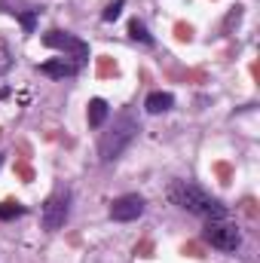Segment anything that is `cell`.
<instances>
[{
  "label": "cell",
  "instance_id": "obj_1",
  "mask_svg": "<svg viewBox=\"0 0 260 263\" xmlns=\"http://www.w3.org/2000/svg\"><path fill=\"white\" fill-rule=\"evenodd\" d=\"M169 199H172L178 208H184V211H190V214H199V217H205V220H227L224 202L214 199L211 193H205L202 187L190 184V181H175V184L169 187Z\"/></svg>",
  "mask_w": 260,
  "mask_h": 263
},
{
  "label": "cell",
  "instance_id": "obj_2",
  "mask_svg": "<svg viewBox=\"0 0 260 263\" xmlns=\"http://www.w3.org/2000/svg\"><path fill=\"white\" fill-rule=\"evenodd\" d=\"M135 135H138V120H135L132 114H120V117L114 120L110 132H104L101 141H98V156H101V162H104V165L117 162V159L126 153V147L135 141Z\"/></svg>",
  "mask_w": 260,
  "mask_h": 263
},
{
  "label": "cell",
  "instance_id": "obj_3",
  "mask_svg": "<svg viewBox=\"0 0 260 263\" xmlns=\"http://www.w3.org/2000/svg\"><path fill=\"white\" fill-rule=\"evenodd\" d=\"M43 46H49V49L62 52V55L70 59L73 65L89 62V43H86V40H80L77 34L59 31V28H52V31H46V34H43Z\"/></svg>",
  "mask_w": 260,
  "mask_h": 263
},
{
  "label": "cell",
  "instance_id": "obj_4",
  "mask_svg": "<svg viewBox=\"0 0 260 263\" xmlns=\"http://www.w3.org/2000/svg\"><path fill=\"white\" fill-rule=\"evenodd\" d=\"M202 242L217 248V251H236L242 245V233L236 230V223H227V220H208L205 230H202Z\"/></svg>",
  "mask_w": 260,
  "mask_h": 263
},
{
  "label": "cell",
  "instance_id": "obj_5",
  "mask_svg": "<svg viewBox=\"0 0 260 263\" xmlns=\"http://www.w3.org/2000/svg\"><path fill=\"white\" fill-rule=\"evenodd\" d=\"M67 214H70V190L65 187V190H55L43 202V230H49V233L62 230Z\"/></svg>",
  "mask_w": 260,
  "mask_h": 263
},
{
  "label": "cell",
  "instance_id": "obj_6",
  "mask_svg": "<svg viewBox=\"0 0 260 263\" xmlns=\"http://www.w3.org/2000/svg\"><path fill=\"white\" fill-rule=\"evenodd\" d=\"M141 214H144V199L138 193H126V196H117L110 202V220L129 223V220H138Z\"/></svg>",
  "mask_w": 260,
  "mask_h": 263
},
{
  "label": "cell",
  "instance_id": "obj_7",
  "mask_svg": "<svg viewBox=\"0 0 260 263\" xmlns=\"http://www.w3.org/2000/svg\"><path fill=\"white\" fill-rule=\"evenodd\" d=\"M77 70H80V65H73L70 59H52V62H43V65H40V73H43V77H52V80L73 77Z\"/></svg>",
  "mask_w": 260,
  "mask_h": 263
},
{
  "label": "cell",
  "instance_id": "obj_8",
  "mask_svg": "<svg viewBox=\"0 0 260 263\" xmlns=\"http://www.w3.org/2000/svg\"><path fill=\"white\" fill-rule=\"evenodd\" d=\"M107 117H110V104H107L104 98H92V101H89V110H86L89 126H92V129H101V126L107 123Z\"/></svg>",
  "mask_w": 260,
  "mask_h": 263
},
{
  "label": "cell",
  "instance_id": "obj_9",
  "mask_svg": "<svg viewBox=\"0 0 260 263\" xmlns=\"http://www.w3.org/2000/svg\"><path fill=\"white\" fill-rule=\"evenodd\" d=\"M144 107H147V114H165V110L175 107V95L172 92H150Z\"/></svg>",
  "mask_w": 260,
  "mask_h": 263
},
{
  "label": "cell",
  "instance_id": "obj_10",
  "mask_svg": "<svg viewBox=\"0 0 260 263\" xmlns=\"http://www.w3.org/2000/svg\"><path fill=\"white\" fill-rule=\"evenodd\" d=\"M129 37L132 40H138V43H144V46H153V34L147 31V25L144 22H138V18H132L129 22Z\"/></svg>",
  "mask_w": 260,
  "mask_h": 263
},
{
  "label": "cell",
  "instance_id": "obj_11",
  "mask_svg": "<svg viewBox=\"0 0 260 263\" xmlns=\"http://www.w3.org/2000/svg\"><path fill=\"white\" fill-rule=\"evenodd\" d=\"M9 15H18V22H22V28H25V34H34V22L40 18V9L37 6H31L28 12H22V9H6Z\"/></svg>",
  "mask_w": 260,
  "mask_h": 263
},
{
  "label": "cell",
  "instance_id": "obj_12",
  "mask_svg": "<svg viewBox=\"0 0 260 263\" xmlns=\"http://www.w3.org/2000/svg\"><path fill=\"white\" fill-rule=\"evenodd\" d=\"M28 208L22 205V202H0V220H15V217H22Z\"/></svg>",
  "mask_w": 260,
  "mask_h": 263
},
{
  "label": "cell",
  "instance_id": "obj_13",
  "mask_svg": "<svg viewBox=\"0 0 260 263\" xmlns=\"http://www.w3.org/2000/svg\"><path fill=\"white\" fill-rule=\"evenodd\" d=\"M123 6H126V0H114V3H107L104 12H101V18H104V22H117L120 12H123Z\"/></svg>",
  "mask_w": 260,
  "mask_h": 263
},
{
  "label": "cell",
  "instance_id": "obj_14",
  "mask_svg": "<svg viewBox=\"0 0 260 263\" xmlns=\"http://www.w3.org/2000/svg\"><path fill=\"white\" fill-rule=\"evenodd\" d=\"M9 65H12V59H9V52L6 49H0V77L9 70Z\"/></svg>",
  "mask_w": 260,
  "mask_h": 263
},
{
  "label": "cell",
  "instance_id": "obj_15",
  "mask_svg": "<svg viewBox=\"0 0 260 263\" xmlns=\"http://www.w3.org/2000/svg\"><path fill=\"white\" fill-rule=\"evenodd\" d=\"M3 159H6V153H0V165H3Z\"/></svg>",
  "mask_w": 260,
  "mask_h": 263
}]
</instances>
